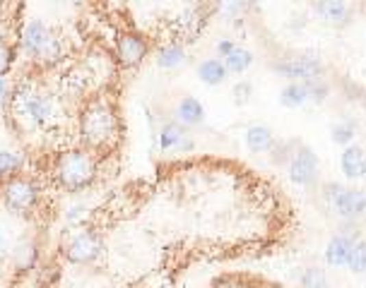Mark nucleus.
I'll list each match as a JSON object with an SVG mask.
<instances>
[{"label": "nucleus", "instance_id": "5", "mask_svg": "<svg viewBox=\"0 0 366 288\" xmlns=\"http://www.w3.org/2000/svg\"><path fill=\"white\" fill-rule=\"evenodd\" d=\"M147 49H149L147 41L138 31H128V29L116 31V58H119V63L125 70L138 68L145 60V55H147Z\"/></svg>", "mask_w": 366, "mask_h": 288}, {"label": "nucleus", "instance_id": "4", "mask_svg": "<svg viewBox=\"0 0 366 288\" xmlns=\"http://www.w3.org/2000/svg\"><path fill=\"white\" fill-rule=\"evenodd\" d=\"M41 185L29 176H12L5 181V185L0 187V197H3V205H5L8 211L12 214H27L39 207L41 202Z\"/></svg>", "mask_w": 366, "mask_h": 288}, {"label": "nucleus", "instance_id": "26", "mask_svg": "<svg viewBox=\"0 0 366 288\" xmlns=\"http://www.w3.org/2000/svg\"><path fill=\"white\" fill-rule=\"evenodd\" d=\"M210 288H251V286H246V283L236 281V278H222V281L212 283Z\"/></svg>", "mask_w": 366, "mask_h": 288}, {"label": "nucleus", "instance_id": "27", "mask_svg": "<svg viewBox=\"0 0 366 288\" xmlns=\"http://www.w3.org/2000/svg\"><path fill=\"white\" fill-rule=\"evenodd\" d=\"M8 79L5 77H0V103H5V99H8Z\"/></svg>", "mask_w": 366, "mask_h": 288}, {"label": "nucleus", "instance_id": "23", "mask_svg": "<svg viewBox=\"0 0 366 288\" xmlns=\"http://www.w3.org/2000/svg\"><path fill=\"white\" fill-rule=\"evenodd\" d=\"M22 168V159L17 154L10 152H0V176H10Z\"/></svg>", "mask_w": 366, "mask_h": 288}, {"label": "nucleus", "instance_id": "17", "mask_svg": "<svg viewBox=\"0 0 366 288\" xmlns=\"http://www.w3.org/2000/svg\"><path fill=\"white\" fill-rule=\"evenodd\" d=\"M198 77L203 79L205 84H219L224 82V77H227V68H224L222 60H205V63H200L198 68Z\"/></svg>", "mask_w": 366, "mask_h": 288}, {"label": "nucleus", "instance_id": "15", "mask_svg": "<svg viewBox=\"0 0 366 288\" xmlns=\"http://www.w3.org/2000/svg\"><path fill=\"white\" fill-rule=\"evenodd\" d=\"M316 12L323 20L332 22V25H342V22H347V17H350V10H347V5L340 3V0H323V3L316 5Z\"/></svg>", "mask_w": 366, "mask_h": 288}, {"label": "nucleus", "instance_id": "29", "mask_svg": "<svg viewBox=\"0 0 366 288\" xmlns=\"http://www.w3.org/2000/svg\"><path fill=\"white\" fill-rule=\"evenodd\" d=\"M5 254H8V243H5V235L0 233V259L5 257Z\"/></svg>", "mask_w": 366, "mask_h": 288}, {"label": "nucleus", "instance_id": "8", "mask_svg": "<svg viewBox=\"0 0 366 288\" xmlns=\"http://www.w3.org/2000/svg\"><path fill=\"white\" fill-rule=\"evenodd\" d=\"M318 176V159L311 149L299 147L292 154V161H289V178H292L297 185H311Z\"/></svg>", "mask_w": 366, "mask_h": 288}, {"label": "nucleus", "instance_id": "25", "mask_svg": "<svg viewBox=\"0 0 366 288\" xmlns=\"http://www.w3.org/2000/svg\"><path fill=\"white\" fill-rule=\"evenodd\" d=\"M234 96H236L239 103H243L248 96H251V84H248V82L236 84V87H234Z\"/></svg>", "mask_w": 366, "mask_h": 288}, {"label": "nucleus", "instance_id": "16", "mask_svg": "<svg viewBox=\"0 0 366 288\" xmlns=\"http://www.w3.org/2000/svg\"><path fill=\"white\" fill-rule=\"evenodd\" d=\"M251 63H253L251 51L241 49V46H234V49L224 55V68H227V73L241 75V73H246V70L251 68Z\"/></svg>", "mask_w": 366, "mask_h": 288}, {"label": "nucleus", "instance_id": "19", "mask_svg": "<svg viewBox=\"0 0 366 288\" xmlns=\"http://www.w3.org/2000/svg\"><path fill=\"white\" fill-rule=\"evenodd\" d=\"M306 99H308V92H306V84H304V82L287 84V87L282 89V94H280V101H282L284 106H289V108L302 106Z\"/></svg>", "mask_w": 366, "mask_h": 288}, {"label": "nucleus", "instance_id": "11", "mask_svg": "<svg viewBox=\"0 0 366 288\" xmlns=\"http://www.w3.org/2000/svg\"><path fill=\"white\" fill-rule=\"evenodd\" d=\"M342 173H345L347 178H361L366 176V154L361 152L359 147H347L345 152H342Z\"/></svg>", "mask_w": 366, "mask_h": 288}, {"label": "nucleus", "instance_id": "14", "mask_svg": "<svg viewBox=\"0 0 366 288\" xmlns=\"http://www.w3.org/2000/svg\"><path fill=\"white\" fill-rule=\"evenodd\" d=\"M203 116H205L203 106H200V101L193 96H186L176 106V118L183 125H198V122H203Z\"/></svg>", "mask_w": 366, "mask_h": 288}, {"label": "nucleus", "instance_id": "7", "mask_svg": "<svg viewBox=\"0 0 366 288\" xmlns=\"http://www.w3.org/2000/svg\"><path fill=\"white\" fill-rule=\"evenodd\" d=\"M275 70H278L280 75H284V77L304 79V84L313 82V79H321V75H323V65L318 63L316 58H308V55L282 60V63L275 65Z\"/></svg>", "mask_w": 366, "mask_h": 288}, {"label": "nucleus", "instance_id": "2", "mask_svg": "<svg viewBox=\"0 0 366 288\" xmlns=\"http://www.w3.org/2000/svg\"><path fill=\"white\" fill-rule=\"evenodd\" d=\"M49 173L56 187H60L68 195H75L97 183L101 173V159H97L95 154H89L82 147L63 149L53 157Z\"/></svg>", "mask_w": 366, "mask_h": 288}, {"label": "nucleus", "instance_id": "10", "mask_svg": "<svg viewBox=\"0 0 366 288\" xmlns=\"http://www.w3.org/2000/svg\"><path fill=\"white\" fill-rule=\"evenodd\" d=\"M159 147H162V152H171V149L191 152V149H193V142L186 137V132L181 130V125L169 122V125H164L162 132H159Z\"/></svg>", "mask_w": 366, "mask_h": 288}, {"label": "nucleus", "instance_id": "3", "mask_svg": "<svg viewBox=\"0 0 366 288\" xmlns=\"http://www.w3.org/2000/svg\"><path fill=\"white\" fill-rule=\"evenodd\" d=\"M104 252L106 248L101 233L89 228L87 224L80 226V228H70L63 235V243H60V254L73 267H95Z\"/></svg>", "mask_w": 366, "mask_h": 288}, {"label": "nucleus", "instance_id": "1", "mask_svg": "<svg viewBox=\"0 0 366 288\" xmlns=\"http://www.w3.org/2000/svg\"><path fill=\"white\" fill-rule=\"evenodd\" d=\"M77 132H80V147L95 154L97 159L104 161V157L114 154L121 144V116L116 96L109 89H101L95 96L82 101L77 111Z\"/></svg>", "mask_w": 366, "mask_h": 288}, {"label": "nucleus", "instance_id": "18", "mask_svg": "<svg viewBox=\"0 0 366 288\" xmlns=\"http://www.w3.org/2000/svg\"><path fill=\"white\" fill-rule=\"evenodd\" d=\"M183 58H186V53H183V46H178V44H164L157 53L159 68H167V70L181 65Z\"/></svg>", "mask_w": 366, "mask_h": 288}, {"label": "nucleus", "instance_id": "24", "mask_svg": "<svg viewBox=\"0 0 366 288\" xmlns=\"http://www.w3.org/2000/svg\"><path fill=\"white\" fill-rule=\"evenodd\" d=\"M352 137H354V125H352V122H340V125L332 127V140H335L337 144H347Z\"/></svg>", "mask_w": 366, "mask_h": 288}, {"label": "nucleus", "instance_id": "12", "mask_svg": "<svg viewBox=\"0 0 366 288\" xmlns=\"http://www.w3.org/2000/svg\"><path fill=\"white\" fill-rule=\"evenodd\" d=\"M356 240L350 238V235H337V238L330 240V245H328L326 250V259L332 264V267H340V264H347V257H350L352 252V245H354Z\"/></svg>", "mask_w": 366, "mask_h": 288}, {"label": "nucleus", "instance_id": "28", "mask_svg": "<svg viewBox=\"0 0 366 288\" xmlns=\"http://www.w3.org/2000/svg\"><path fill=\"white\" fill-rule=\"evenodd\" d=\"M232 49H234L232 41H219V44H217V51H219V53H222V55H227Z\"/></svg>", "mask_w": 366, "mask_h": 288}, {"label": "nucleus", "instance_id": "22", "mask_svg": "<svg viewBox=\"0 0 366 288\" xmlns=\"http://www.w3.org/2000/svg\"><path fill=\"white\" fill-rule=\"evenodd\" d=\"M302 286L304 288H328V278L326 272L318 267H308L302 276Z\"/></svg>", "mask_w": 366, "mask_h": 288}, {"label": "nucleus", "instance_id": "20", "mask_svg": "<svg viewBox=\"0 0 366 288\" xmlns=\"http://www.w3.org/2000/svg\"><path fill=\"white\" fill-rule=\"evenodd\" d=\"M17 49L12 41H8L5 36H0V77H5L10 73L12 63H15Z\"/></svg>", "mask_w": 366, "mask_h": 288}, {"label": "nucleus", "instance_id": "21", "mask_svg": "<svg viewBox=\"0 0 366 288\" xmlns=\"http://www.w3.org/2000/svg\"><path fill=\"white\" fill-rule=\"evenodd\" d=\"M347 267L356 274L366 272V240H359V243L352 245V252L347 257Z\"/></svg>", "mask_w": 366, "mask_h": 288}, {"label": "nucleus", "instance_id": "9", "mask_svg": "<svg viewBox=\"0 0 366 288\" xmlns=\"http://www.w3.org/2000/svg\"><path fill=\"white\" fill-rule=\"evenodd\" d=\"M49 34H51V27L46 25L44 20H32L29 25H25V29H22V34H20L22 51L32 58V55L41 49V44H44Z\"/></svg>", "mask_w": 366, "mask_h": 288}, {"label": "nucleus", "instance_id": "6", "mask_svg": "<svg viewBox=\"0 0 366 288\" xmlns=\"http://www.w3.org/2000/svg\"><path fill=\"white\" fill-rule=\"evenodd\" d=\"M326 200L345 219H356V216H361L366 211V195L361 190H347L342 185H328Z\"/></svg>", "mask_w": 366, "mask_h": 288}, {"label": "nucleus", "instance_id": "13", "mask_svg": "<svg viewBox=\"0 0 366 288\" xmlns=\"http://www.w3.org/2000/svg\"><path fill=\"white\" fill-rule=\"evenodd\" d=\"M246 144H248V149H251V152L263 154V152H267V149H272V144H275V137H272L270 127L253 125V127H248V132H246Z\"/></svg>", "mask_w": 366, "mask_h": 288}]
</instances>
